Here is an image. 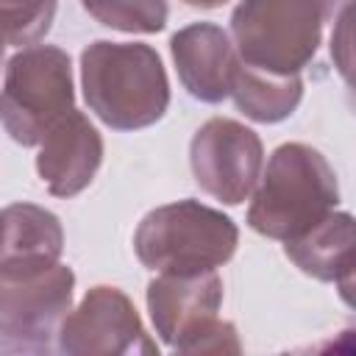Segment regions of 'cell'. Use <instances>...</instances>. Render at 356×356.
Returning a JSON list of instances; mask_svg holds the SVG:
<instances>
[{
	"mask_svg": "<svg viewBox=\"0 0 356 356\" xmlns=\"http://www.w3.org/2000/svg\"><path fill=\"white\" fill-rule=\"evenodd\" d=\"M86 106L114 131L159 122L170 103V83L159 53L142 42H95L81 53Z\"/></svg>",
	"mask_w": 356,
	"mask_h": 356,
	"instance_id": "cell-1",
	"label": "cell"
},
{
	"mask_svg": "<svg viewBox=\"0 0 356 356\" xmlns=\"http://www.w3.org/2000/svg\"><path fill=\"white\" fill-rule=\"evenodd\" d=\"M248 209V225L267 239H295L339 203V186L320 150L286 142L273 150Z\"/></svg>",
	"mask_w": 356,
	"mask_h": 356,
	"instance_id": "cell-2",
	"label": "cell"
},
{
	"mask_svg": "<svg viewBox=\"0 0 356 356\" xmlns=\"http://www.w3.org/2000/svg\"><path fill=\"white\" fill-rule=\"evenodd\" d=\"M345 0H242L231 14L239 61L278 75H298L317 53L323 22Z\"/></svg>",
	"mask_w": 356,
	"mask_h": 356,
	"instance_id": "cell-3",
	"label": "cell"
},
{
	"mask_svg": "<svg viewBox=\"0 0 356 356\" xmlns=\"http://www.w3.org/2000/svg\"><path fill=\"white\" fill-rule=\"evenodd\" d=\"M239 242V231L222 211L200 200H178L153 209L134 234L139 261L156 273L192 275L225 264Z\"/></svg>",
	"mask_w": 356,
	"mask_h": 356,
	"instance_id": "cell-4",
	"label": "cell"
},
{
	"mask_svg": "<svg viewBox=\"0 0 356 356\" xmlns=\"http://www.w3.org/2000/svg\"><path fill=\"white\" fill-rule=\"evenodd\" d=\"M72 67L70 56L53 44L19 50L8 67L0 89V122L6 134L31 147L72 111Z\"/></svg>",
	"mask_w": 356,
	"mask_h": 356,
	"instance_id": "cell-5",
	"label": "cell"
},
{
	"mask_svg": "<svg viewBox=\"0 0 356 356\" xmlns=\"http://www.w3.org/2000/svg\"><path fill=\"white\" fill-rule=\"evenodd\" d=\"M222 281L214 270L172 275L147 284V309L156 334L181 353H239L236 328L217 320Z\"/></svg>",
	"mask_w": 356,
	"mask_h": 356,
	"instance_id": "cell-6",
	"label": "cell"
},
{
	"mask_svg": "<svg viewBox=\"0 0 356 356\" xmlns=\"http://www.w3.org/2000/svg\"><path fill=\"white\" fill-rule=\"evenodd\" d=\"M75 275L64 264L0 273V353H47L70 312Z\"/></svg>",
	"mask_w": 356,
	"mask_h": 356,
	"instance_id": "cell-7",
	"label": "cell"
},
{
	"mask_svg": "<svg viewBox=\"0 0 356 356\" xmlns=\"http://www.w3.org/2000/svg\"><path fill=\"white\" fill-rule=\"evenodd\" d=\"M261 161L264 150L256 131L228 117L203 122L189 145V164L197 186L225 206H239L253 192Z\"/></svg>",
	"mask_w": 356,
	"mask_h": 356,
	"instance_id": "cell-8",
	"label": "cell"
},
{
	"mask_svg": "<svg viewBox=\"0 0 356 356\" xmlns=\"http://www.w3.org/2000/svg\"><path fill=\"white\" fill-rule=\"evenodd\" d=\"M58 348L72 356L156 353L134 303L114 286H95L58 328Z\"/></svg>",
	"mask_w": 356,
	"mask_h": 356,
	"instance_id": "cell-9",
	"label": "cell"
},
{
	"mask_svg": "<svg viewBox=\"0 0 356 356\" xmlns=\"http://www.w3.org/2000/svg\"><path fill=\"white\" fill-rule=\"evenodd\" d=\"M39 145L42 150L36 156V170L42 184L56 197L83 192L103 161V139L97 128L75 108L64 114Z\"/></svg>",
	"mask_w": 356,
	"mask_h": 356,
	"instance_id": "cell-10",
	"label": "cell"
},
{
	"mask_svg": "<svg viewBox=\"0 0 356 356\" xmlns=\"http://www.w3.org/2000/svg\"><path fill=\"white\" fill-rule=\"evenodd\" d=\"M184 89L200 103H222L231 95L236 50L231 36L214 22H192L170 39Z\"/></svg>",
	"mask_w": 356,
	"mask_h": 356,
	"instance_id": "cell-11",
	"label": "cell"
},
{
	"mask_svg": "<svg viewBox=\"0 0 356 356\" xmlns=\"http://www.w3.org/2000/svg\"><path fill=\"white\" fill-rule=\"evenodd\" d=\"M64 231L53 211L14 203L0 211V273H31L58 264Z\"/></svg>",
	"mask_w": 356,
	"mask_h": 356,
	"instance_id": "cell-12",
	"label": "cell"
},
{
	"mask_svg": "<svg viewBox=\"0 0 356 356\" xmlns=\"http://www.w3.org/2000/svg\"><path fill=\"white\" fill-rule=\"evenodd\" d=\"M284 253L289 261L317 278L334 281L342 298L350 303V284H353V220L348 211H331L317 225L303 231L295 239L284 242Z\"/></svg>",
	"mask_w": 356,
	"mask_h": 356,
	"instance_id": "cell-13",
	"label": "cell"
},
{
	"mask_svg": "<svg viewBox=\"0 0 356 356\" xmlns=\"http://www.w3.org/2000/svg\"><path fill=\"white\" fill-rule=\"evenodd\" d=\"M231 97L248 120L270 125L286 120L298 108L303 97V81L300 75H278L239 61L231 81Z\"/></svg>",
	"mask_w": 356,
	"mask_h": 356,
	"instance_id": "cell-14",
	"label": "cell"
},
{
	"mask_svg": "<svg viewBox=\"0 0 356 356\" xmlns=\"http://www.w3.org/2000/svg\"><path fill=\"white\" fill-rule=\"evenodd\" d=\"M89 17L122 33H156L167 25L164 0H81Z\"/></svg>",
	"mask_w": 356,
	"mask_h": 356,
	"instance_id": "cell-15",
	"label": "cell"
},
{
	"mask_svg": "<svg viewBox=\"0 0 356 356\" xmlns=\"http://www.w3.org/2000/svg\"><path fill=\"white\" fill-rule=\"evenodd\" d=\"M56 0H0L3 44H36L53 25Z\"/></svg>",
	"mask_w": 356,
	"mask_h": 356,
	"instance_id": "cell-16",
	"label": "cell"
},
{
	"mask_svg": "<svg viewBox=\"0 0 356 356\" xmlns=\"http://www.w3.org/2000/svg\"><path fill=\"white\" fill-rule=\"evenodd\" d=\"M181 3L195 6V8H217V6H222V3H228V0H181Z\"/></svg>",
	"mask_w": 356,
	"mask_h": 356,
	"instance_id": "cell-17",
	"label": "cell"
},
{
	"mask_svg": "<svg viewBox=\"0 0 356 356\" xmlns=\"http://www.w3.org/2000/svg\"><path fill=\"white\" fill-rule=\"evenodd\" d=\"M3 47H6V44H3V42H0V64H3Z\"/></svg>",
	"mask_w": 356,
	"mask_h": 356,
	"instance_id": "cell-18",
	"label": "cell"
}]
</instances>
